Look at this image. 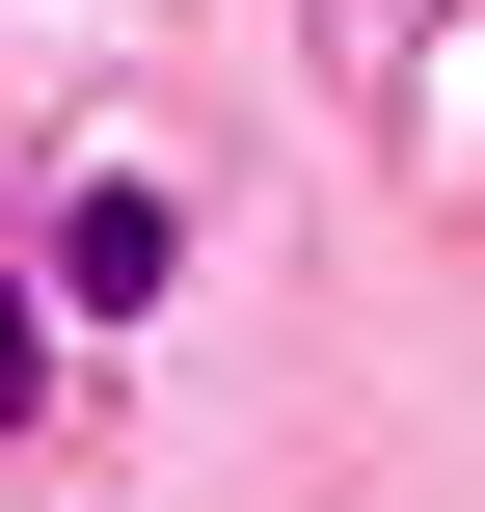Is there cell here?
<instances>
[{
	"label": "cell",
	"mask_w": 485,
	"mask_h": 512,
	"mask_svg": "<svg viewBox=\"0 0 485 512\" xmlns=\"http://www.w3.org/2000/svg\"><path fill=\"white\" fill-rule=\"evenodd\" d=\"M162 270H189V189H162V162H81L27 297H54V324H162Z\"/></svg>",
	"instance_id": "6da1fadb"
},
{
	"label": "cell",
	"mask_w": 485,
	"mask_h": 512,
	"mask_svg": "<svg viewBox=\"0 0 485 512\" xmlns=\"http://www.w3.org/2000/svg\"><path fill=\"white\" fill-rule=\"evenodd\" d=\"M27 405H54V297L0 270V432H27Z\"/></svg>",
	"instance_id": "7a4b0ae2"
}]
</instances>
